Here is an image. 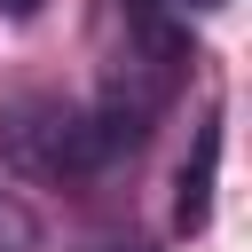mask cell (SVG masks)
Here are the masks:
<instances>
[{"mask_svg":"<svg viewBox=\"0 0 252 252\" xmlns=\"http://www.w3.org/2000/svg\"><path fill=\"white\" fill-rule=\"evenodd\" d=\"M87 252H150V244H87Z\"/></svg>","mask_w":252,"mask_h":252,"instance_id":"cell-6","label":"cell"},{"mask_svg":"<svg viewBox=\"0 0 252 252\" xmlns=\"http://www.w3.org/2000/svg\"><path fill=\"white\" fill-rule=\"evenodd\" d=\"M0 252H39V220H32V205L8 197V189H0Z\"/></svg>","mask_w":252,"mask_h":252,"instance_id":"cell-3","label":"cell"},{"mask_svg":"<svg viewBox=\"0 0 252 252\" xmlns=\"http://www.w3.org/2000/svg\"><path fill=\"white\" fill-rule=\"evenodd\" d=\"M0 158L16 173H39V181H63V173H94V134H87V110L79 102H55V94H24L0 110Z\"/></svg>","mask_w":252,"mask_h":252,"instance_id":"cell-1","label":"cell"},{"mask_svg":"<svg viewBox=\"0 0 252 252\" xmlns=\"http://www.w3.org/2000/svg\"><path fill=\"white\" fill-rule=\"evenodd\" d=\"M0 16H16V24H32V16H39V0H0Z\"/></svg>","mask_w":252,"mask_h":252,"instance_id":"cell-5","label":"cell"},{"mask_svg":"<svg viewBox=\"0 0 252 252\" xmlns=\"http://www.w3.org/2000/svg\"><path fill=\"white\" fill-rule=\"evenodd\" d=\"M213 173H220V118H205V126H197V142H189L181 197H173V228H181V236H197V228L213 220Z\"/></svg>","mask_w":252,"mask_h":252,"instance_id":"cell-2","label":"cell"},{"mask_svg":"<svg viewBox=\"0 0 252 252\" xmlns=\"http://www.w3.org/2000/svg\"><path fill=\"white\" fill-rule=\"evenodd\" d=\"M189 8H197V16H213V8H228V0H158V16H189Z\"/></svg>","mask_w":252,"mask_h":252,"instance_id":"cell-4","label":"cell"}]
</instances>
